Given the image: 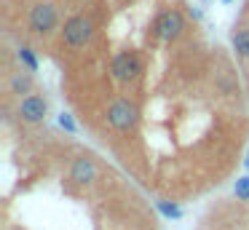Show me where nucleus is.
<instances>
[{"label": "nucleus", "instance_id": "1", "mask_svg": "<svg viewBox=\"0 0 249 230\" xmlns=\"http://www.w3.org/2000/svg\"><path fill=\"white\" fill-rule=\"evenodd\" d=\"M140 121V110H137L134 102L129 99H115L107 110V123L115 131H131Z\"/></svg>", "mask_w": 249, "mask_h": 230}, {"label": "nucleus", "instance_id": "2", "mask_svg": "<svg viewBox=\"0 0 249 230\" xmlns=\"http://www.w3.org/2000/svg\"><path fill=\"white\" fill-rule=\"evenodd\" d=\"M62 35H65L67 46H75V48L86 46V43L91 40V35H94V21L89 19V16H72V19L65 21Z\"/></svg>", "mask_w": 249, "mask_h": 230}, {"label": "nucleus", "instance_id": "3", "mask_svg": "<svg viewBox=\"0 0 249 230\" xmlns=\"http://www.w3.org/2000/svg\"><path fill=\"white\" fill-rule=\"evenodd\" d=\"M56 21H59V14H56V8L51 3H38L30 11V30L35 35H49L56 27Z\"/></svg>", "mask_w": 249, "mask_h": 230}, {"label": "nucleus", "instance_id": "4", "mask_svg": "<svg viewBox=\"0 0 249 230\" xmlns=\"http://www.w3.org/2000/svg\"><path fill=\"white\" fill-rule=\"evenodd\" d=\"M182 30H185L182 14L174 11V8L163 11V14L156 19V32H158V37H163V40H177V37L182 35Z\"/></svg>", "mask_w": 249, "mask_h": 230}, {"label": "nucleus", "instance_id": "5", "mask_svg": "<svg viewBox=\"0 0 249 230\" xmlns=\"http://www.w3.org/2000/svg\"><path fill=\"white\" fill-rule=\"evenodd\" d=\"M110 70H113V78L121 80V83H126V80H134L137 75H140V59L134 56V53L124 51L118 53V56H113V64H110Z\"/></svg>", "mask_w": 249, "mask_h": 230}, {"label": "nucleus", "instance_id": "6", "mask_svg": "<svg viewBox=\"0 0 249 230\" xmlns=\"http://www.w3.org/2000/svg\"><path fill=\"white\" fill-rule=\"evenodd\" d=\"M46 110H49L46 99L43 96H35V94L24 96L22 105H19V115H22V121H27V123H40L46 118Z\"/></svg>", "mask_w": 249, "mask_h": 230}, {"label": "nucleus", "instance_id": "7", "mask_svg": "<svg viewBox=\"0 0 249 230\" xmlns=\"http://www.w3.org/2000/svg\"><path fill=\"white\" fill-rule=\"evenodd\" d=\"M70 179L72 182H78V185H89V182H94L97 179V163H94L91 158H78L75 163H72V169H70Z\"/></svg>", "mask_w": 249, "mask_h": 230}, {"label": "nucleus", "instance_id": "8", "mask_svg": "<svg viewBox=\"0 0 249 230\" xmlns=\"http://www.w3.org/2000/svg\"><path fill=\"white\" fill-rule=\"evenodd\" d=\"M233 48L238 51V56H244V59L249 56V30L233 32Z\"/></svg>", "mask_w": 249, "mask_h": 230}, {"label": "nucleus", "instance_id": "9", "mask_svg": "<svg viewBox=\"0 0 249 230\" xmlns=\"http://www.w3.org/2000/svg\"><path fill=\"white\" fill-rule=\"evenodd\" d=\"M11 91L14 94H30V91H33V78H30V75H14Z\"/></svg>", "mask_w": 249, "mask_h": 230}, {"label": "nucleus", "instance_id": "10", "mask_svg": "<svg viewBox=\"0 0 249 230\" xmlns=\"http://www.w3.org/2000/svg\"><path fill=\"white\" fill-rule=\"evenodd\" d=\"M158 212H161L163 217H169V219H179V217H182V209H179L177 203H169V201H158Z\"/></svg>", "mask_w": 249, "mask_h": 230}, {"label": "nucleus", "instance_id": "11", "mask_svg": "<svg viewBox=\"0 0 249 230\" xmlns=\"http://www.w3.org/2000/svg\"><path fill=\"white\" fill-rule=\"evenodd\" d=\"M233 193H236L238 201H249V174L247 177H238L236 185H233Z\"/></svg>", "mask_w": 249, "mask_h": 230}, {"label": "nucleus", "instance_id": "12", "mask_svg": "<svg viewBox=\"0 0 249 230\" xmlns=\"http://www.w3.org/2000/svg\"><path fill=\"white\" fill-rule=\"evenodd\" d=\"M19 59H22V64H27V70H30V72H35V70H38V59H35L33 48L22 46V48H19Z\"/></svg>", "mask_w": 249, "mask_h": 230}, {"label": "nucleus", "instance_id": "13", "mask_svg": "<svg viewBox=\"0 0 249 230\" xmlns=\"http://www.w3.org/2000/svg\"><path fill=\"white\" fill-rule=\"evenodd\" d=\"M59 126L65 128V131L75 134V121H72V115H70V112H62V115H59Z\"/></svg>", "mask_w": 249, "mask_h": 230}, {"label": "nucleus", "instance_id": "14", "mask_svg": "<svg viewBox=\"0 0 249 230\" xmlns=\"http://www.w3.org/2000/svg\"><path fill=\"white\" fill-rule=\"evenodd\" d=\"M244 166H247V169H249V155H247V160H244Z\"/></svg>", "mask_w": 249, "mask_h": 230}, {"label": "nucleus", "instance_id": "15", "mask_svg": "<svg viewBox=\"0 0 249 230\" xmlns=\"http://www.w3.org/2000/svg\"><path fill=\"white\" fill-rule=\"evenodd\" d=\"M222 3H233V0H222Z\"/></svg>", "mask_w": 249, "mask_h": 230}]
</instances>
